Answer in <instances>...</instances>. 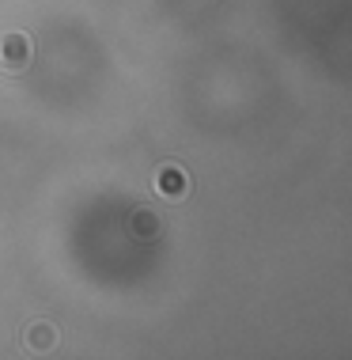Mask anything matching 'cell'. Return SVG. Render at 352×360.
I'll use <instances>...</instances> for the list:
<instances>
[{"instance_id": "3", "label": "cell", "mask_w": 352, "mask_h": 360, "mask_svg": "<svg viewBox=\"0 0 352 360\" xmlns=\"http://www.w3.org/2000/svg\"><path fill=\"white\" fill-rule=\"evenodd\" d=\"M23 345H31L34 353H46V349L57 345V330L50 323H31L23 330Z\"/></svg>"}, {"instance_id": "2", "label": "cell", "mask_w": 352, "mask_h": 360, "mask_svg": "<svg viewBox=\"0 0 352 360\" xmlns=\"http://www.w3.org/2000/svg\"><path fill=\"white\" fill-rule=\"evenodd\" d=\"M185 190H190V179H185L182 167H174V163H167V167L155 171V193H159L163 201H182Z\"/></svg>"}, {"instance_id": "1", "label": "cell", "mask_w": 352, "mask_h": 360, "mask_svg": "<svg viewBox=\"0 0 352 360\" xmlns=\"http://www.w3.org/2000/svg\"><path fill=\"white\" fill-rule=\"evenodd\" d=\"M34 61V42L23 31H8L0 38V72L4 76H19L27 72Z\"/></svg>"}, {"instance_id": "4", "label": "cell", "mask_w": 352, "mask_h": 360, "mask_svg": "<svg viewBox=\"0 0 352 360\" xmlns=\"http://www.w3.org/2000/svg\"><path fill=\"white\" fill-rule=\"evenodd\" d=\"M155 228H159V217H155V212L141 209L133 217V231H136V236H155Z\"/></svg>"}]
</instances>
